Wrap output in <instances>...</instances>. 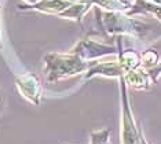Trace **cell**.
I'll list each match as a JSON object with an SVG mask.
<instances>
[{"mask_svg": "<svg viewBox=\"0 0 161 144\" xmlns=\"http://www.w3.org/2000/svg\"><path fill=\"white\" fill-rule=\"evenodd\" d=\"M90 66V62L83 61L72 52H50L44 56V74L47 81L51 84L86 73Z\"/></svg>", "mask_w": 161, "mask_h": 144, "instance_id": "6da1fadb", "label": "cell"}, {"mask_svg": "<svg viewBox=\"0 0 161 144\" xmlns=\"http://www.w3.org/2000/svg\"><path fill=\"white\" fill-rule=\"evenodd\" d=\"M102 26L105 32L109 35H128L135 39H146L150 33L152 25L142 19H135L132 15H128L127 13H120V11H105L101 14Z\"/></svg>", "mask_w": 161, "mask_h": 144, "instance_id": "7a4b0ae2", "label": "cell"}, {"mask_svg": "<svg viewBox=\"0 0 161 144\" xmlns=\"http://www.w3.org/2000/svg\"><path fill=\"white\" fill-rule=\"evenodd\" d=\"M121 91V144H141L142 129L135 122L124 77H119Z\"/></svg>", "mask_w": 161, "mask_h": 144, "instance_id": "3957f363", "label": "cell"}, {"mask_svg": "<svg viewBox=\"0 0 161 144\" xmlns=\"http://www.w3.org/2000/svg\"><path fill=\"white\" fill-rule=\"evenodd\" d=\"M119 52L116 47L103 44L98 40L94 39H83L76 44L75 48L72 50V54L77 55L83 61L90 62L94 59H99L103 56H109V55H114Z\"/></svg>", "mask_w": 161, "mask_h": 144, "instance_id": "277c9868", "label": "cell"}, {"mask_svg": "<svg viewBox=\"0 0 161 144\" xmlns=\"http://www.w3.org/2000/svg\"><path fill=\"white\" fill-rule=\"evenodd\" d=\"M15 85L24 99H26L28 102H31L35 106L42 104L43 85L40 84L37 76H35L33 73H25V74L17 76Z\"/></svg>", "mask_w": 161, "mask_h": 144, "instance_id": "5b68a950", "label": "cell"}, {"mask_svg": "<svg viewBox=\"0 0 161 144\" xmlns=\"http://www.w3.org/2000/svg\"><path fill=\"white\" fill-rule=\"evenodd\" d=\"M76 0H39L35 4L19 6L21 11H36V13L50 14L59 17L68 7H70Z\"/></svg>", "mask_w": 161, "mask_h": 144, "instance_id": "8992f818", "label": "cell"}, {"mask_svg": "<svg viewBox=\"0 0 161 144\" xmlns=\"http://www.w3.org/2000/svg\"><path fill=\"white\" fill-rule=\"evenodd\" d=\"M86 78L90 80L92 77H108V78H119L125 74V70L120 65L119 61H110V62H99V63L91 65L87 70Z\"/></svg>", "mask_w": 161, "mask_h": 144, "instance_id": "52a82bcc", "label": "cell"}, {"mask_svg": "<svg viewBox=\"0 0 161 144\" xmlns=\"http://www.w3.org/2000/svg\"><path fill=\"white\" fill-rule=\"evenodd\" d=\"M123 77H124V80H125L127 85L132 87L138 91H147V89H150L152 84L154 83V80L150 76L149 70L141 65H139L138 67L127 72Z\"/></svg>", "mask_w": 161, "mask_h": 144, "instance_id": "ba28073f", "label": "cell"}, {"mask_svg": "<svg viewBox=\"0 0 161 144\" xmlns=\"http://www.w3.org/2000/svg\"><path fill=\"white\" fill-rule=\"evenodd\" d=\"M91 7H94V3L91 0H76L70 7H68V10H65L61 14L59 18L80 22L81 18L91 10Z\"/></svg>", "mask_w": 161, "mask_h": 144, "instance_id": "9c48e42d", "label": "cell"}, {"mask_svg": "<svg viewBox=\"0 0 161 144\" xmlns=\"http://www.w3.org/2000/svg\"><path fill=\"white\" fill-rule=\"evenodd\" d=\"M128 15H134V14H150L154 18H157L161 22V6H157L147 0H135L132 3V7L128 11Z\"/></svg>", "mask_w": 161, "mask_h": 144, "instance_id": "30bf717a", "label": "cell"}, {"mask_svg": "<svg viewBox=\"0 0 161 144\" xmlns=\"http://www.w3.org/2000/svg\"><path fill=\"white\" fill-rule=\"evenodd\" d=\"M117 61L120 62V65L123 66L125 73L135 67H138V66L141 65V62H139V55L131 50L119 51V52H117Z\"/></svg>", "mask_w": 161, "mask_h": 144, "instance_id": "8fae6325", "label": "cell"}, {"mask_svg": "<svg viewBox=\"0 0 161 144\" xmlns=\"http://www.w3.org/2000/svg\"><path fill=\"white\" fill-rule=\"evenodd\" d=\"M90 144H110V129L92 131L90 133Z\"/></svg>", "mask_w": 161, "mask_h": 144, "instance_id": "7c38bea8", "label": "cell"}, {"mask_svg": "<svg viewBox=\"0 0 161 144\" xmlns=\"http://www.w3.org/2000/svg\"><path fill=\"white\" fill-rule=\"evenodd\" d=\"M139 62H141V66L146 69L154 67L156 65H158V54L153 50H147L139 55Z\"/></svg>", "mask_w": 161, "mask_h": 144, "instance_id": "4fadbf2b", "label": "cell"}, {"mask_svg": "<svg viewBox=\"0 0 161 144\" xmlns=\"http://www.w3.org/2000/svg\"><path fill=\"white\" fill-rule=\"evenodd\" d=\"M2 19H0V50H2L3 47V32H2Z\"/></svg>", "mask_w": 161, "mask_h": 144, "instance_id": "5bb4252c", "label": "cell"}, {"mask_svg": "<svg viewBox=\"0 0 161 144\" xmlns=\"http://www.w3.org/2000/svg\"><path fill=\"white\" fill-rule=\"evenodd\" d=\"M141 144H149L147 141H146L145 136H143V132H142V133H141Z\"/></svg>", "mask_w": 161, "mask_h": 144, "instance_id": "9a60e30c", "label": "cell"}, {"mask_svg": "<svg viewBox=\"0 0 161 144\" xmlns=\"http://www.w3.org/2000/svg\"><path fill=\"white\" fill-rule=\"evenodd\" d=\"M25 3H26V4H35V3H37L39 0H24Z\"/></svg>", "mask_w": 161, "mask_h": 144, "instance_id": "2e32d148", "label": "cell"}, {"mask_svg": "<svg viewBox=\"0 0 161 144\" xmlns=\"http://www.w3.org/2000/svg\"><path fill=\"white\" fill-rule=\"evenodd\" d=\"M147 2H152V3H154V4H157V6H161V0H147Z\"/></svg>", "mask_w": 161, "mask_h": 144, "instance_id": "e0dca14e", "label": "cell"}]
</instances>
